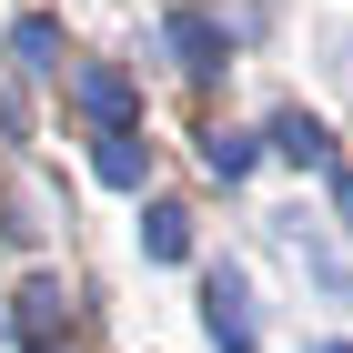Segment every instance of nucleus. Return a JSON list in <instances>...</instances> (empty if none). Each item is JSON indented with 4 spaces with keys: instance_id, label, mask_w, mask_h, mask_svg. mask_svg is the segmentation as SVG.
Segmentation results:
<instances>
[{
    "instance_id": "obj_1",
    "label": "nucleus",
    "mask_w": 353,
    "mask_h": 353,
    "mask_svg": "<svg viewBox=\"0 0 353 353\" xmlns=\"http://www.w3.org/2000/svg\"><path fill=\"white\" fill-rule=\"evenodd\" d=\"M71 101H81V111H91V121H101V132H111V141H121V132H132V111H141V91H132V81H121V71H111V61H91L81 81H71Z\"/></svg>"
},
{
    "instance_id": "obj_8",
    "label": "nucleus",
    "mask_w": 353,
    "mask_h": 353,
    "mask_svg": "<svg viewBox=\"0 0 353 353\" xmlns=\"http://www.w3.org/2000/svg\"><path fill=\"white\" fill-rule=\"evenodd\" d=\"M141 172H152V141H141V132H121V141H101V182H111V192H132Z\"/></svg>"
},
{
    "instance_id": "obj_3",
    "label": "nucleus",
    "mask_w": 353,
    "mask_h": 353,
    "mask_svg": "<svg viewBox=\"0 0 353 353\" xmlns=\"http://www.w3.org/2000/svg\"><path fill=\"white\" fill-rule=\"evenodd\" d=\"M162 41H172V61H182V71H222V21H212V10H172Z\"/></svg>"
},
{
    "instance_id": "obj_7",
    "label": "nucleus",
    "mask_w": 353,
    "mask_h": 353,
    "mask_svg": "<svg viewBox=\"0 0 353 353\" xmlns=\"http://www.w3.org/2000/svg\"><path fill=\"white\" fill-rule=\"evenodd\" d=\"M10 61H21V71H61V21H41V10H30V21L10 30Z\"/></svg>"
},
{
    "instance_id": "obj_6",
    "label": "nucleus",
    "mask_w": 353,
    "mask_h": 353,
    "mask_svg": "<svg viewBox=\"0 0 353 353\" xmlns=\"http://www.w3.org/2000/svg\"><path fill=\"white\" fill-rule=\"evenodd\" d=\"M61 313H71V293H61L51 272H30V283H21V333H30V343H41V333H51Z\"/></svg>"
},
{
    "instance_id": "obj_10",
    "label": "nucleus",
    "mask_w": 353,
    "mask_h": 353,
    "mask_svg": "<svg viewBox=\"0 0 353 353\" xmlns=\"http://www.w3.org/2000/svg\"><path fill=\"white\" fill-rule=\"evenodd\" d=\"M313 353H353V343H313Z\"/></svg>"
},
{
    "instance_id": "obj_4",
    "label": "nucleus",
    "mask_w": 353,
    "mask_h": 353,
    "mask_svg": "<svg viewBox=\"0 0 353 353\" xmlns=\"http://www.w3.org/2000/svg\"><path fill=\"white\" fill-rule=\"evenodd\" d=\"M272 152L303 162V172H333V132L313 121V111H283V121H272Z\"/></svg>"
},
{
    "instance_id": "obj_9",
    "label": "nucleus",
    "mask_w": 353,
    "mask_h": 353,
    "mask_svg": "<svg viewBox=\"0 0 353 353\" xmlns=\"http://www.w3.org/2000/svg\"><path fill=\"white\" fill-rule=\"evenodd\" d=\"M202 162H212V182H243V172H252V141H243V132H212Z\"/></svg>"
},
{
    "instance_id": "obj_5",
    "label": "nucleus",
    "mask_w": 353,
    "mask_h": 353,
    "mask_svg": "<svg viewBox=\"0 0 353 353\" xmlns=\"http://www.w3.org/2000/svg\"><path fill=\"white\" fill-rule=\"evenodd\" d=\"M141 252H152V263H182L192 252V212L182 202H152V212H141Z\"/></svg>"
},
{
    "instance_id": "obj_11",
    "label": "nucleus",
    "mask_w": 353,
    "mask_h": 353,
    "mask_svg": "<svg viewBox=\"0 0 353 353\" xmlns=\"http://www.w3.org/2000/svg\"><path fill=\"white\" fill-rule=\"evenodd\" d=\"M30 353H51V343H30Z\"/></svg>"
},
{
    "instance_id": "obj_2",
    "label": "nucleus",
    "mask_w": 353,
    "mask_h": 353,
    "mask_svg": "<svg viewBox=\"0 0 353 353\" xmlns=\"http://www.w3.org/2000/svg\"><path fill=\"white\" fill-rule=\"evenodd\" d=\"M202 323H212L222 353H252V303H243V283H232V272H212V283H202Z\"/></svg>"
}]
</instances>
